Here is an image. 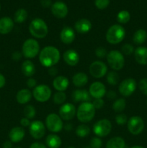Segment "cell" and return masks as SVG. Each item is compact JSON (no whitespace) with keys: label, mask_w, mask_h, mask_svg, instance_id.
<instances>
[{"label":"cell","mask_w":147,"mask_h":148,"mask_svg":"<svg viewBox=\"0 0 147 148\" xmlns=\"http://www.w3.org/2000/svg\"><path fill=\"white\" fill-rule=\"evenodd\" d=\"M33 97V92L29 89H21L17 92L16 100L17 103L21 105H25L30 101Z\"/></svg>","instance_id":"cell-24"},{"label":"cell","mask_w":147,"mask_h":148,"mask_svg":"<svg viewBox=\"0 0 147 148\" xmlns=\"http://www.w3.org/2000/svg\"><path fill=\"white\" fill-rule=\"evenodd\" d=\"M110 4V0H95V4L99 10L107 8Z\"/></svg>","instance_id":"cell-41"},{"label":"cell","mask_w":147,"mask_h":148,"mask_svg":"<svg viewBox=\"0 0 147 148\" xmlns=\"http://www.w3.org/2000/svg\"><path fill=\"white\" fill-rule=\"evenodd\" d=\"M125 140L120 137H115L110 139L106 144V148H125Z\"/></svg>","instance_id":"cell-29"},{"label":"cell","mask_w":147,"mask_h":148,"mask_svg":"<svg viewBox=\"0 0 147 148\" xmlns=\"http://www.w3.org/2000/svg\"><path fill=\"white\" fill-rule=\"evenodd\" d=\"M106 79L107 82L109 85L115 86L117 85L119 82V75L115 71H111V72H108L106 75Z\"/></svg>","instance_id":"cell-33"},{"label":"cell","mask_w":147,"mask_h":148,"mask_svg":"<svg viewBox=\"0 0 147 148\" xmlns=\"http://www.w3.org/2000/svg\"><path fill=\"white\" fill-rule=\"evenodd\" d=\"M136 81L133 78H127L120 83L118 91L123 97H129L134 93L136 90Z\"/></svg>","instance_id":"cell-10"},{"label":"cell","mask_w":147,"mask_h":148,"mask_svg":"<svg viewBox=\"0 0 147 148\" xmlns=\"http://www.w3.org/2000/svg\"><path fill=\"white\" fill-rule=\"evenodd\" d=\"M95 55H96L99 59H103V58L107 56L108 52H107L106 49H105L104 47H98L97 48L96 50H95Z\"/></svg>","instance_id":"cell-43"},{"label":"cell","mask_w":147,"mask_h":148,"mask_svg":"<svg viewBox=\"0 0 147 148\" xmlns=\"http://www.w3.org/2000/svg\"><path fill=\"white\" fill-rule=\"evenodd\" d=\"M64 127L65 129H66V130H71L72 129V125L71 124H66V125H65V127Z\"/></svg>","instance_id":"cell-54"},{"label":"cell","mask_w":147,"mask_h":148,"mask_svg":"<svg viewBox=\"0 0 147 148\" xmlns=\"http://www.w3.org/2000/svg\"><path fill=\"white\" fill-rule=\"evenodd\" d=\"M146 104H147V101H146Z\"/></svg>","instance_id":"cell-60"},{"label":"cell","mask_w":147,"mask_h":148,"mask_svg":"<svg viewBox=\"0 0 147 148\" xmlns=\"http://www.w3.org/2000/svg\"><path fill=\"white\" fill-rule=\"evenodd\" d=\"M46 127L53 134L60 132L63 128L62 119L55 113L49 114L46 119Z\"/></svg>","instance_id":"cell-7"},{"label":"cell","mask_w":147,"mask_h":148,"mask_svg":"<svg viewBox=\"0 0 147 148\" xmlns=\"http://www.w3.org/2000/svg\"><path fill=\"white\" fill-rule=\"evenodd\" d=\"M60 59V51L57 48L53 46H46L39 53V62L45 67L54 66L59 63Z\"/></svg>","instance_id":"cell-1"},{"label":"cell","mask_w":147,"mask_h":148,"mask_svg":"<svg viewBox=\"0 0 147 148\" xmlns=\"http://www.w3.org/2000/svg\"><path fill=\"white\" fill-rule=\"evenodd\" d=\"M69 85V80L66 77L59 75L56 76L53 81V86L57 91L64 92Z\"/></svg>","instance_id":"cell-23"},{"label":"cell","mask_w":147,"mask_h":148,"mask_svg":"<svg viewBox=\"0 0 147 148\" xmlns=\"http://www.w3.org/2000/svg\"><path fill=\"white\" fill-rule=\"evenodd\" d=\"M66 100V95L64 92L57 91L53 95V103L56 105H63Z\"/></svg>","instance_id":"cell-36"},{"label":"cell","mask_w":147,"mask_h":148,"mask_svg":"<svg viewBox=\"0 0 147 148\" xmlns=\"http://www.w3.org/2000/svg\"><path fill=\"white\" fill-rule=\"evenodd\" d=\"M0 10H1V5H0Z\"/></svg>","instance_id":"cell-59"},{"label":"cell","mask_w":147,"mask_h":148,"mask_svg":"<svg viewBox=\"0 0 147 148\" xmlns=\"http://www.w3.org/2000/svg\"><path fill=\"white\" fill-rule=\"evenodd\" d=\"M107 62L111 69L114 71L121 70L125 66V58L122 52L118 50H112L108 53Z\"/></svg>","instance_id":"cell-6"},{"label":"cell","mask_w":147,"mask_h":148,"mask_svg":"<svg viewBox=\"0 0 147 148\" xmlns=\"http://www.w3.org/2000/svg\"><path fill=\"white\" fill-rule=\"evenodd\" d=\"M40 3H41L42 7L47 8L51 5V0H41Z\"/></svg>","instance_id":"cell-51"},{"label":"cell","mask_w":147,"mask_h":148,"mask_svg":"<svg viewBox=\"0 0 147 148\" xmlns=\"http://www.w3.org/2000/svg\"><path fill=\"white\" fill-rule=\"evenodd\" d=\"M24 117L28 119H32L36 115V110L35 107L32 105H27L24 108Z\"/></svg>","instance_id":"cell-37"},{"label":"cell","mask_w":147,"mask_h":148,"mask_svg":"<svg viewBox=\"0 0 147 148\" xmlns=\"http://www.w3.org/2000/svg\"><path fill=\"white\" fill-rule=\"evenodd\" d=\"M131 20V14L127 10H121L118 13L117 20L120 24H126Z\"/></svg>","instance_id":"cell-35"},{"label":"cell","mask_w":147,"mask_h":148,"mask_svg":"<svg viewBox=\"0 0 147 148\" xmlns=\"http://www.w3.org/2000/svg\"><path fill=\"white\" fill-rule=\"evenodd\" d=\"M27 16H28L27 12L24 9H19L14 13V22L16 23H18V24L23 23L26 21Z\"/></svg>","instance_id":"cell-31"},{"label":"cell","mask_w":147,"mask_h":148,"mask_svg":"<svg viewBox=\"0 0 147 148\" xmlns=\"http://www.w3.org/2000/svg\"><path fill=\"white\" fill-rule=\"evenodd\" d=\"M69 148H75V147H69Z\"/></svg>","instance_id":"cell-58"},{"label":"cell","mask_w":147,"mask_h":148,"mask_svg":"<svg viewBox=\"0 0 147 148\" xmlns=\"http://www.w3.org/2000/svg\"><path fill=\"white\" fill-rule=\"evenodd\" d=\"M84 148H91L90 147H85Z\"/></svg>","instance_id":"cell-56"},{"label":"cell","mask_w":147,"mask_h":148,"mask_svg":"<svg viewBox=\"0 0 147 148\" xmlns=\"http://www.w3.org/2000/svg\"><path fill=\"white\" fill-rule=\"evenodd\" d=\"M125 107H126V101L122 98L115 100L112 106V110L117 113H120L123 111Z\"/></svg>","instance_id":"cell-32"},{"label":"cell","mask_w":147,"mask_h":148,"mask_svg":"<svg viewBox=\"0 0 147 148\" xmlns=\"http://www.w3.org/2000/svg\"><path fill=\"white\" fill-rule=\"evenodd\" d=\"M128 130L133 135L140 134L144 130V121L141 117L133 116L128 120Z\"/></svg>","instance_id":"cell-11"},{"label":"cell","mask_w":147,"mask_h":148,"mask_svg":"<svg viewBox=\"0 0 147 148\" xmlns=\"http://www.w3.org/2000/svg\"><path fill=\"white\" fill-rule=\"evenodd\" d=\"M134 58L138 64L141 65L147 64V48L139 46L134 51Z\"/></svg>","instance_id":"cell-25"},{"label":"cell","mask_w":147,"mask_h":148,"mask_svg":"<svg viewBox=\"0 0 147 148\" xmlns=\"http://www.w3.org/2000/svg\"><path fill=\"white\" fill-rule=\"evenodd\" d=\"M3 148H12V143L11 141H6L3 143Z\"/></svg>","instance_id":"cell-53"},{"label":"cell","mask_w":147,"mask_h":148,"mask_svg":"<svg viewBox=\"0 0 147 148\" xmlns=\"http://www.w3.org/2000/svg\"><path fill=\"white\" fill-rule=\"evenodd\" d=\"M76 34L75 31L71 27L65 26L60 33V39L64 44H71L75 40Z\"/></svg>","instance_id":"cell-18"},{"label":"cell","mask_w":147,"mask_h":148,"mask_svg":"<svg viewBox=\"0 0 147 148\" xmlns=\"http://www.w3.org/2000/svg\"><path fill=\"white\" fill-rule=\"evenodd\" d=\"M92 23L88 19L82 18L75 23L74 29L79 34H85L92 29Z\"/></svg>","instance_id":"cell-20"},{"label":"cell","mask_w":147,"mask_h":148,"mask_svg":"<svg viewBox=\"0 0 147 148\" xmlns=\"http://www.w3.org/2000/svg\"><path fill=\"white\" fill-rule=\"evenodd\" d=\"M59 116L62 120L70 121L73 119L76 114V109L74 105L71 103H66L61 106L59 109Z\"/></svg>","instance_id":"cell-14"},{"label":"cell","mask_w":147,"mask_h":148,"mask_svg":"<svg viewBox=\"0 0 147 148\" xmlns=\"http://www.w3.org/2000/svg\"><path fill=\"white\" fill-rule=\"evenodd\" d=\"M102 145V141L99 137H92L90 140V147L91 148H101Z\"/></svg>","instance_id":"cell-40"},{"label":"cell","mask_w":147,"mask_h":148,"mask_svg":"<svg viewBox=\"0 0 147 148\" xmlns=\"http://www.w3.org/2000/svg\"><path fill=\"white\" fill-rule=\"evenodd\" d=\"M121 51H122V53L124 55H131L133 53H134V48L130 43H125L121 48Z\"/></svg>","instance_id":"cell-39"},{"label":"cell","mask_w":147,"mask_h":148,"mask_svg":"<svg viewBox=\"0 0 147 148\" xmlns=\"http://www.w3.org/2000/svg\"><path fill=\"white\" fill-rule=\"evenodd\" d=\"M130 148H145L142 146H139V145H135V146H133V147H130Z\"/></svg>","instance_id":"cell-55"},{"label":"cell","mask_w":147,"mask_h":148,"mask_svg":"<svg viewBox=\"0 0 147 148\" xmlns=\"http://www.w3.org/2000/svg\"><path fill=\"white\" fill-rule=\"evenodd\" d=\"M71 98L74 102H90L91 95L89 91L85 89H77L73 91Z\"/></svg>","instance_id":"cell-19"},{"label":"cell","mask_w":147,"mask_h":148,"mask_svg":"<svg viewBox=\"0 0 147 148\" xmlns=\"http://www.w3.org/2000/svg\"><path fill=\"white\" fill-rule=\"evenodd\" d=\"M128 117L124 114H120L115 116V122L120 126L125 125L128 122Z\"/></svg>","instance_id":"cell-38"},{"label":"cell","mask_w":147,"mask_h":148,"mask_svg":"<svg viewBox=\"0 0 147 148\" xmlns=\"http://www.w3.org/2000/svg\"><path fill=\"white\" fill-rule=\"evenodd\" d=\"M30 123L31 122L30 121V119H28L26 118V117H24V118L20 119V124H21V126H22L23 127H30Z\"/></svg>","instance_id":"cell-47"},{"label":"cell","mask_w":147,"mask_h":148,"mask_svg":"<svg viewBox=\"0 0 147 148\" xmlns=\"http://www.w3.org/2000/svg\"><path fill=\"white\" fill-rule=\"evenodd\" d=\"M89 92L91 97L94 98L95 99L102 98L106 95V87L102 82H95L89 87Z\"/></svg>","instance_id":"cell-15"},{"label":"cell","mask_w":147,"mask_h":148,"mask_svg":"<svg viewBox=\"0 0 147 148\" xmlns=\"http://www.w3.org/2000/svg\"><path fill=\"white\" fill-rule=\"evenodd\" d=\"M138 88L143 94L147 95V78H143L140 80Z\"/></svg>","instance_id":"cell-42"},{"label":"cell","mask_w":147,"mask_h":148,"mask_svg":"<svg viewBox=\"0 0 147 148\" xmlns=\"http://www.w3.org/2000/svg\"><path fill=\"white\" fill-rule=\"evenodd\" d=\"M52 14L59 19L64 18L69 12V9L66 4L62 1H56L51 5Z\"/></svg>","instance_id":"cell-16"},{"label":"cell","mask_w":147,"mask_h":148,"mask_svg":"<svg viewBox=\"0 0 147 148\" xmlns=\"http://www.w3.org/2000/svg\"><path fill=\"white\" fill-rule=\"evenodd\" d=\"M106 96L110 100H116L117 93L113 90H110L106 92Z\"/></svg>","instance_id":"cell-46"},{"label":"cell","mask_w":147,"mask_h":148,"mask_svg":"<svg viewBox=\"0 0 147 148\" xmlns=\"http://www.w3.org/2000/svg\"><path fill=\"white\" fill-rule=\"evenodd\" d=\"M30 148H47V147H46V146L45 145H43V143L36 142V143H33V144L30 145Z\"/></svg>","instance_id":"cell-49"},{"label":"cell","mask_w":147,"mask_h":148,"mask_svg":"<svg viewBox=\"0 0 147 148\" xmlns=\"http://www.w3.org/2000/svg\"><path fill=\"white\" fill-rule=\"evenodd\" d=\"M40 51V44L38 41L34 38L25 40L22 46V54L29 60L36 57Z\"/></svg>","instance_id":"cell-5"},{"label":"cell","mask_w":147,"mask_h":148,"mask_svg":"<svg viewBox=\"0 0 147 148\" xmlns=\"http://www.w3.org/2000/svg\"><path fill=\"white\" fill-rule=\"evenodd\" d=\"M26 85L29 88H33L34 89L36 86H37V81L33 77H29V79H27V82H26Z\"/></svg>","instance_id":"cell-45"},{"label":"cell","mask_w":147,"mask_h":148,"mask_svg":"<svg viewBox=\"0 0 147 148\" xmlns=\"http://www.w3.org/2000/svg\"><path fill=\"white\" fill-rule=\"evenodd\" d=\"M111 130H112V123L107 119L99 120L93 126L94 134L98 137H106L111 132Z\"/></svg>","instance_id":"cell-8"},{"label":"cell","mask_w":147,"mask_h":148,"mask_svg":"<svg viewBox=\"0 0 147 148\" xmlns=\"http://www.w3.org/2000/svg\"><path fill=\"white\" fill-rule=\"evenodd\" d=\"M147 39V32L144 29H138L134 33L133 36V41L137 45H141L145 43Z\"/></svg>","instance_id":"cell-30"},{"label":"cell","mask_w":147,"mask_h":148,"mask_svg":"<svg viewBox=\"0 0 147 148\" xmlns=\"http://www.w3.org/2000/svg\"><path fill=\"white\" fill-rule=\"evenodd\" d=\"M22 53H20V51H14V53H12V59L14 61H19L20 60L22 57Z\"/></svg>","instance_id":"cell-50"},{"label":"cell","mask_w":147,"mask_h":148,"mask_svg":"<svg viewBox=\"0 0 147 148\" xmlns=\"http://www.w3.org/2000/svg\"><path fill=\"white\" fill-rule=\"evenodd\" d=\"M14 22L9 17H4L0 19V34L7 35L13 30Z\"/></svg>","instance_id":"cell-22"},{"label":"cell","mask_w":147,"mask_h":148,"mask_svg":"<svg viewBox=\"0 0 147 148\" xmlns=\"http://www.w3.org/2000/svg\"><path fill=\"white\" fill-rule=\"evenodd\" d=\"M6 84V79L2 74L0 73V88H2Z\"/></svg>","instance_id":"cell-52"},{"label":"cell","mask_w":147,"mask_h":148,"mask_svg":"<svg viewBox=\"0 0 147 148\" xmlns=\"http://www.w3.org/2000/svg\"><path fill=\"white\" fill-rule=\"evenodd\" d=\"M89 78L84 72H77L72 77V82L76 88H82L87 84Z\"/></svg>","instance_id":"cell-27"},{"label":"cell","mask_w":147,"mask_h":148,"mask_svg":"<svg viewBox=\"0 0 147 148\" xmlns=\"http://www.w3.org/2000/svg\"><path fill=\"white\" fill-rule=\"evenodd\" d=\"M89 133H90V128L85 124L79 125L76 129V134L81 138L87 137Z\"/></svg>","instance_id":"cell-34"},{"label":"cell","mask_w":147,"mask_h":148,"mask_svg":"<svg viewBox=\"0 0 147 148\" xmlns=\"http://www.w3.org/2000/svg\"><path fill=\"white\" fill-rule=\"evenodd\" d=\"M29 31L35 38H44L48 33V27L43 19L35 18L30 23Z\"/></svg>","instance_id":"cell-4"},{"label":"cell","mask_w":147,"mask_h":148,"mask_svg":"<svg viewBox=\"0 0 147 148\" xmlns=\"http://www.w3.org/2000/svg\"><path fill=\"white\" fill-rule=\"evenodd\" d=\"M21 72L27 77H32L35 73V66L33 62L27 59L22 64Z\"/></svg>","instance_id":"cell-26"},{"label":"cell","mask_w":147,"mask_h":148,"mask_svg":"<svg viewBox=\"0 0 147 148\" xmlns=\"http://www.w3.org/2000/svg\"><path fill=\"white\" fill-rule=\"evenodd\" d=\"M89 74L95 78H102L108 74V66L101 61H95L89 68Z\"/></svg>","instance_id":"cell-13"},{"label":"cell","mask_w":147,"mask_h":148,"mask_svg":"<svg viewBox=\"0 0 147 148\" xmlns=\"http://www.w3.org/2000/svg\"><path fill=\"white\" fill-rule=\"evenodd\" d=\"M46 143L49 148H59L61 145V139L56 134H50L47 136Z\"/></svg>","instance_id":"cell-28"},{"label":"cell","mask_w":147,"mask_h":148,"mask_svg":"<svg viewBox=\"0 0 147 148\" xmlns=\"http://www.w3.org/2000/svg\"><path fill=\"white\" fill-rule=\"evenodd\" d=\"M125 30L120 24L110 26L107 30L105 38L106 40L110 44H118L123 40L125 37Z\"/></svg>","instance_id":"cell-3"},{"label":"cell","mask_w":147,"mask_h":148,"mask_svg":"<svg viewBox=\"0 0 147 148\" xmlns=\"http://www.w3.org/2000/svg\"><path fill=\"white\" fill-rule=\"evenodd\" d=\"M92 104H93L95 109L99 110L104 106L105 102H104V100L102 98H97V99L94 100V101L92 102Z\"/></svg>","instance_id":"cell-44"},{"label":"cell","mask_w":147,"mask_h":148,"mask_svg":"<svg viewBox=\"0 0 147 148\" xmlns=\"http://www.w3.org/2000/svg\"><path fill=\"white\" fill-rule=\"evenodd\" d=\"M63 59L68 65L74 66L78 64L80 60L79 53L74 49H68L63 53Z\"/></svg>","instance_id":"cell-17"},{"label":"cell","mask_w":147,"mask_h":148,"mask_svg":"<svg viewBox=\"0 0 147 148\" xmlns=\"http://www.w3.org/2000/svg\"><path fill=\"white\" fill-rule=\"evenodd\" d=\"M25 136L24 130L21 127H15L10 130L9 138L12 143H17L21 142Z\"/></svg>","instance_id":"cell-21"},{"label":"cell","mask_w":147,"mask_h":148,"mask_svg":"<svg viewBox=\"0 0 147 148\" xmlns=\"http://www.w3.org/2000/svg\"><path fill=\"white\" fill-rule=\"evenodd\" d=\"M14 148H22V147H14Z\"/></svg>","instance_id":"cell-57"},{"label":"cell","mask_w":147,"mask_h":148,"mask_svg":"<svg viewBox=\"0 0 147 148\" xmlns=\"http://www.w3.org/2000/svg\"><path fill=\"white\" fill-rule=\"evenodd\" d=\"M52 95V91L50 87L45 84L37 85L33 89V98L37 101L40 103H45L48 101Z\"/></svg>","instance_id":"cell-9"},{"label":"cell","mask_w":147,"mask_h":148,"mask_svg":"<svg viewBox=\"0 0 147 148\" xmlns=\"http://www.w3.org/2000/svg\"><path fill=\"white\" fill-rule=\"evenodd\" d=\"M48 72L49 75L55 77L58 75V69H57V68H56L55 66H52V67L48 68Z\"/></svg>","instance_id":"cell-48"},{"label":"cell","mask_w":147,"mask_h":148,"mask_svg":"<svg viewBox=\"0 0 147 148\" xmlns=\"http://www.w3.org/2000/svg\"><path fill=\"white\" fill-rule=\"evenodd\" d=\"M96 109L91 102L82 103L76 109V117L80 122L85 124L93 119Z\"/></svg>","instance_id":"cell-2"},{"label":"cell","mask_w":147,"mask_h":148,"mask_svg":"<svg viewBox=\"0 0 147 148\" xmlns=\"http://www.w3.org/2000/svg\"><path fill=\"white\" fill-rule=\"evenodd\" d=\"M46 125L43 121L40 120H35L30 123L29 127V132L32 137L35 140H40L46 134Z\"/></svg>","instance_id":"cell-12"}]
</instances>
